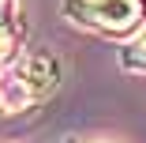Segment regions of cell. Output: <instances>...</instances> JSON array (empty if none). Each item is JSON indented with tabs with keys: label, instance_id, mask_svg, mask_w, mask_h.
Masks as SVG:
<instances>
[{
	"label": "cell",
	"instance_id": "cell-4",
	"mask_svg": "<svg viewBox=\"0 0 146 143\" xmlns=\"http://www.w3.org/2000/svg\"><path fill=\"white\" fill-rule=\"evenodd\" d=\"M131 56H135V60H139V64H146V34H142V42L135 45V53H131Z\"/></svg>",
	"mask_w": 146,
	"mask_h": 143
},
{
	"label": "cell",
	"instance_id": "cell-1",
	"mask_svg": "<svg viewBox=\"0 0 146 143\" xmlns=\"http://www.w3.org/2000/svg\"><path fill=\"white\" fill-rule=\"evenodd\" d=\"M68 11L109 34H127L142 19V0H71Z\"/></svg>",
	"mask_w": 146,
	"mask_h": 143
},
{
	"label": "cell",
	"instance_id": "cell-3",
	"mask_svg": "<svg viewBox=\"0 0 146 143\" xmlns=\"http://www.w3.org/2000/svg\"><path fill=\"white\" fill-rule=\"evenodd\" d=\"M11 26H15V0H0V34L11 38Z\"/></svg>",
	"mask_w": 146,
	"mask_h": 143
},
{
	"label": "cell",
	"instance_id": "cell-2",
	"mask_svg": "<svg viewBox=\"0 0 146 143\" xmlns=\"http://www.w3.org/2000/svg\"><path fill=\"white\" fill-rule=\"evenodd\" d=\"M15 83L26 98H41L49 94L56 83H60V60L49 53V49H30L19 56L15 64Z\"/></svg>",
	"mask_w": 146,
	"mask_h": 143
}]
</instances>
